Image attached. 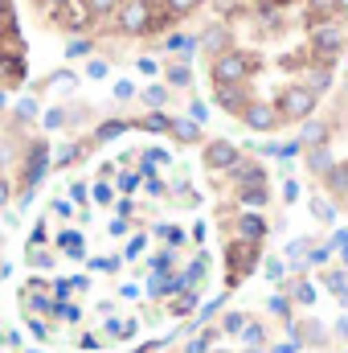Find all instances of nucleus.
Returning <instances> with one entry per match:
<instances>
[{
  "instance_id": "1",
  "label": "nucleus",
  "mask_w": 348,
  "mask_h": 353,
  "mask_svg": "<svg viewBox=\"0 0 348 353\" xmlns=\"http://www.w3.org/2000/svg\"><path fill=\"white\" fill-rule=\"evenodd\" d=\"M209 288V222L193 176L164 148H127L37 214L17 312L50 350L123 353L184 325Z\"/></svg>"
},
{
  "instance_id": "2",
  "label": "nucleus",
  "mask_w": 348,
  "mask_h": 353,
  "mask_svg": "<svg viewBox=\"0 0 348 353\" xmlns=\"http://www.w3.org/2000/svg\"><path fill=\"white\" fill-rule=\"evenodd\" d=\"M205 161H209L213 169H226V165H234V161H238V152H234V144H209Z\"/></svg>"
}]
</instances>
